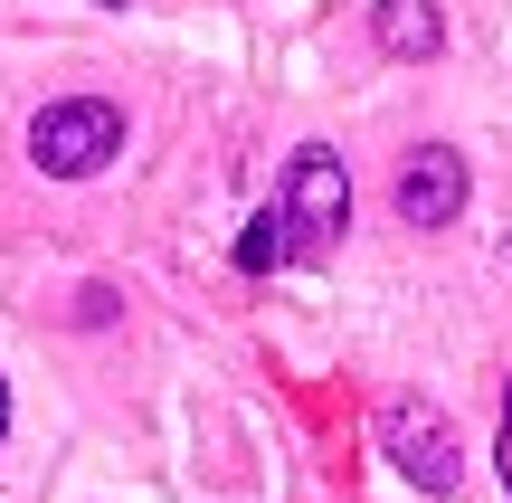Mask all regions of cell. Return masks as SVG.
<instances>
[{"instance_id": "1", "label": "cell", "mask_w": 512, "mask_h": 503, "mask_svg": "<svg viewBox=\"0 0 512 503\" xmlns=\"http://www.w3.org/2000/svg\"><path fill=\"white\" fill-rule=\"evenodd\" d=\"M114 152H124V114H114L105 95H67V105H48L29 124V162L48 171V181H95Z\"/></svg>"}, {"instance_id": "2", "label": "cell", "mask_w": 512, "mask_h": 503, "mask_svg": "<svg viewBox=\"0 0 512 503\" xmlns=\"http://www.w3.org/2000/svg\"><path fill=\"white\" fill-rule=\"evenodd\" d=\"M275 219H285V238H294V257H323L332 238L351 228V171L332 162L323 143H304L285 162V190H275Z\"/></svg>"}, {"instance_id": "3", "label": "cell", "mask_w": 512, "mask_h": 503, "mask_svg": "<svg viewBox=\"0 0 512 503\" xmlns=\"http://www.w3.org/2000/svg\"><path fill=\"white\" fill-rule=\"evenodd\" d=\"M380 437H389V456H399V475H408V485H427V494H456V485H465L456 418H446V409H427V399H389Z\"/></svg>"}, {"instance_id": "4", "label": "cell", "mask_w": 512, "mask_h": 503, "mask_svg": "<svg viewBox=\"0 0 512 503\" xmlns=\"http://www.w3.org/2000/svg\"><path fill=\"white\" fill-rule=\"evenodd\" d=\"M465 209V162L446 143H427V152H408V171H399V219L408 228H446Z\"/></svg>"}, {"instance_id": "5", "label": "cell", "mask_w": 512, "mask_h": 503, "mask_svg": "<svg viewBox=\"0 0 512 503\" xmlns=\"http://www.w3.org/2000/svg\"><path fill=\"white\" fill-rule=\"evenodd\" d=\"M380 48L389 57H437L446 48V19H437V0H380Z\"/></svg>"}, {"instance_id": "6", "label": "cell", "mask_w": 512, "mask_h": 503, "mask_svg": "<svg viewBox=\"0 0 512 503\" xmlns=\"http://www.w3.org/2000/svg\"><path fill=\"white\" fill-rule=\"evenodd\" d=\"M285 257H294L285 219H275V209H256V219H247V238H238V266H247V276H266V266H285Z\"/></svg>"}, {"instance_id": "7", "label": "cell", "mask_w": 512, "mask_h": 503, "mask_svg": "<svg viewBox=\"0 0 512 503\" xmlns=\"http://www.w3.org/2000/svg\"><path fill=\"white\" fill-rule=\"evenodd\" d=\"M494 466H503V494H512V380H503V437H494Z\"/></svg>"}, {"instance_id": "8", "label": "cell", "mask_w": 512, "mask_h": 503, "mask_svg": "<svg viewBox=\"0 0 512 503\" xmlns=\"http://www.w3.org/2000/svg\"><path fill=\"white\" fill-rule=\"evenodd\" d=\"M0 437H10V380H0Z\"/></svg>"}]
</instances>
